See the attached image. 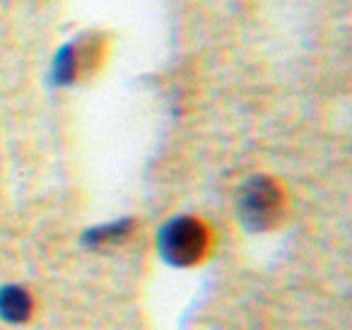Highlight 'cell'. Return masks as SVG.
<instances>
[{
    "label": "cell",
    "mask_w": 352,
    "mask_h": 330,
    "mask_svg": "<svg viewBox=\"0 0 352 330\" xmlns=\"http://www.w3.org/2000/svg\"><path fill=\"white\" fill-rule=\"evenodd\" d=\"M104 46L102 34H82L78 41L65 44L54 58V80L58 85H73L92 75L102 65Z\"/></svg>",
    "instance_id": "3"
},
{
    "label": "cell",
    "mask_w": 352,
    "mask_h": 330,
    "mask_svg": "<svg viewBox=\"0 0 352 330\" xmlns=\"http://www.w3.org/2000/svg\"><path fill=\"white\" fill-rule=\"evenodd\" d=\"M212 234L198 217H174L160 229L157 248L162 258L176 267H191L210 253Z\"/></svg>",
    "instance_id": "2"
},
{
    "label": "cell",
    "mask_w": 352,
    "mask_h": 330,
    "mask_svg": "<svg viewBox=\"0 0 352 330\" xmlns=\"http://www.w3.org/2000/svg\"><path fill=\"white\" fill-rule=\"evenodd\" d=\"M285 190L270 176H251L236 193V214L249 232H270L285 217Z\"/></svg>",
    "instance_id": "1"
},
{
    "label": "cell",
    "mask_w": 352,
    "mask_h": 330,
    "mask_svg": "<svg viewBox=\"0 0 352 330\" xmlns=\"http://www.w3.org/2000/svg\"><path fill=\"white\" fill-rule=\"evenodd\" d=\"M133 232V222L131 219H123V222H113V224H104L97 227L85 236V241L89 246L99 248V246H111V243H121L123 239H128Z\"/></svg>",
    "instance_id": "5"
},
{
    "label": "cell",
    "mask_w": 352,
    "mask_h": 330,
    "mask_svg": "<svg viewBox=\"0 0 352 330\" xmlns=\"http://www.w3.org/2000/svg\"><path fill=\"white\" fill-rule=\"evenodd\" d=\"M32 314V299L20 287H6L0 292V316L12 323H22Z\"/></svg>",
    "instance_id": "4"
}]
</instances>
